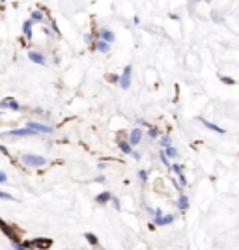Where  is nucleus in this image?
Masks as SVG:
<instances>
[{
	"label": "nucleus",
	"instance_id": "obj_1",
	"mask_svg": "<svg viewBox=\"0 0 239 250\" xmlns=\"http://www.w3.org/2000/svg\"><path fill=\"white\" fill-rule=\"evenodd\" d=\"M21 163L26 164V166H32V168H41V166L47 164V159L41 157V155H30V153H26V155H21Z\"/></svg>",
	"mask_w": 239,
	"mask_h": 250
},
{
	"label": "nucleus",
	"instance_id": "obj_2",
	"mask_svg": "<svg viewBox=\"0 0 239 250\" xmlns=\"http://www.w3.org/2000/svg\"><path fill=\"white\" fill-rule=\"evenodd\" d=\"M131 71H133V67H131V65H125V67H123V73L120 75V86H122L123 90H127V88L131 86Z\"/></svg>",
	"mask_w": 239,
	"mask_h": 250
},
{
	"label": "nucleus",
	"instance_id": "obj_3",
	"mask_svg": "<svg viewBox=\"0 0 239 250\" xmlns=\"http://www.w3.org/2000/svg\"><path fill=\"white\" fill-rule=\"evenodd\" d=\"M26 129H30V131H34V133H52V127H50V125L37 123V121H28V123H26Z\"/></svg>",
	"mask_w": 239,
	"mask_h": 250
},
{
	"label": "nucleus",
	"instance_id": "obj_4",
	"mask_svg": "<svg viewBox=\"0 0 239 250\" xmlns=\"http://www.w3.org/2000/svg\"><path fill=\"white\" fill-rule=\"evenodd\" d=\"M95 37H97V41L101 39V41H105V43H112L114 41V32L112 30H108V28H101L97 34H95Z\"/></svg>",
	"mask_w": 239,
	"mask_h": 250
},
{
	"label": "nucleus",
	"instance_id": "obj_5",
	"mask_svg": "<svg viewBox=\"0 0 239 250\" xmlns=\"http://www.w3.org/2000/svg\"><path fill=\"white\" fill-rule=\"evenodd\" d=\"M142 134H144V131L142 129H133L131 131V136H129V144L131 146H136V144H140V140H142Z\"/></svg>",
	"mask_w": 239,
	"mask_h": 250
},
{
	"label": "nucleus",
	"instance_id": "obj_6",
	"mask_svg": "<svg viewBox=\"0 0 239 250\" xmlns=\"http://www.w3.org/2000/svg\"><path fill=\"white\" fill-rule=\"evenodd\" d=\"M28 58H30L32 62H36V64H39V65H45V64H47V60H45V56H43L41 52H36V50H30V52H28Z\"/></svg>",
	"mask_w": 239,
	"mask_h": 250
},
{
	"label": "nucleus",
	"instance_id": "obj_7",
	"mask_svg": "<svg viewBox=\"0 0 239 250\" xmlns=\"http://www.w3.org/2000/svg\"><path fill=\"white\" fill-rule=\"evenodd\" d=\"M174 219H176L174 215H163L159 219H153V222H155V226H166V224H172Z\"/></svg>",
	"mask_w": 239,
	"mask_h": 250
},
{
	"label": "nucleus",
	"instance_id": "obj_8",
	"mask_svg": "<svg viewBox=\"0 0 239 250\" xmlns=\"http://www.w3.org/2000/svg\"><path fill=\"white\" fill-rule=\"evenodd\" d=\"M198 121H202V125H206L209 131H217V133H221V134L224 133V129H222V127H219L217 123H211V121H208L206 118H198Z\"/></svg>",
	"mask_w": 239,
	"mask_h": 250
},
{
	"label": "nucleus",
	"instance_id": "obj_9",
	"mask_svg": "<svg viewBox=\"0 0 239 250\" xmlns=\"http://www.w3.org/2000/svg\"><path fill=\"white\" fill-rule=\"evenodd\" d=\"M28 134H36L34 131L30 129H13V131H7V136H28Z\"/></svg>",
	"mask_w": 239,
	"mask_h": 250
},
{
	"label": "nucleus",
	"instance_id": "obj_10",
	"mask_svg": "<svg viewBox=\"0 0 239 250\" xmlns=\"http://www.w3.org/2000/svg\"><path fill=\"white\" fill-rule=\"evenodd\" d=\"M110 200H112V194H110L108 191H105V192H101V194H97V196H95V204H101V205L108 204Z\"/></svg>",
	"mask_w": 239,
	"mask_h": 250
},
{
	"label": "nucleus",
	"instance_id": "obj_11",
	"mask_svg": "<svg viewBox=\"0 0 239 250\" xmlns=\"http://www.w3.org/2000/svg\"><path fill=\"white\" fill-rule=\"evenodd\" d=\"M0 106H7L9 110H19V108H21V105H19L13 97H7L6 101H2V103H0Z\"/></svg>",
	"mask_w": 239,
	"mask_h": 250
},
{
	"label": "nucleus",
	"instance_id": "obj_12",
	"mask_svg": "<svg viewBox=\"0 0 239 250\" xmlns=\"http://www.w3.org/2000/svg\"><path fill=\"white\" fill-rule=\"evenodd\" d=\"M32 26H34V22H32V21L22 22V34H24V37H26V39H30V37H32Z\"/></svg>",
	"mask_w": 239,
	"mask_h": 250
},
{
	"label": "nucleus",
	"instance_id": "obj_13",
	"mask_svg": "<svg viewBox=\"0 0 239 250\" xmlns=\"http://www.w3.org/2000/svg\"><path fill=\"white\" fill-rule=\"evenodd\" d=\"M118 146H120V149H122L123 153H127V155H131V153H133V148H131V144H129L127 140H120V142H118Z\"/></svg>",
	"mask_w": 239,
	"mask_h": 250
},
{
	"label": "nucleus",
	"instance_id": "obj_14",
	"mask_svg": "<svg viewBox=\"0 0 239 250\" xmlns=\"http://www.w3.org/2000/svg\"><path fill=\"white\" fill-rule=\"evenodd\" d=\"M187 207H189V198H187L185 194H181L179 200H178V209H179V211H185Z\"/></svg>",
	"mask_w": 239,
	"mask_h": 250
},
{
	"label": "nucleus",
	"instance_id": "obj_15",
	"mask_svg": "<svg viewBox=\"0 0 239 250\" xmlns=\"http://www.w3.org/2000/svg\"><path fill=\"white\" fill-rule=\"evenodd\" d=\"M43 17H45V13L41 11V9H34L32 11V22H39V21H43Z\"/></svg>",
	"mask_w": 239,
	"mask_h": 250
},
{
	"label": "nucleus",
	"instance_id": "obj_16",
	"mask_svg": "<svg viewBox=\"0 0 239 250\" xmlns=\"http://www.w3.org/2000/svg\"><path fill=\"white\" fill-rule=\"evenodd\" d=\"M95 49H97V50H101V52H108V50H110V45L99 39V41H95Z\"/></svg>",
	"mask_w": 239,
	"mask_h": 250
},
{
	"label": "nucleus",
	"instance_id": "obj_17",
	"mask_svg": "<svg viewBox=\"0 0 239 250\" xmlns=\"http://www.w3.org/2000/svg\"><path fill=\"white\" fill-rule=\"evenodd\" d=\"M84 237H86V241H88L92 247H97V245H99V239H97L93 233H90V232H88V233H84Z\"/></svg>",
	"mask_w": 239,
	"mask_h": 250
},
{
	"label": "nucleus",
	"instance_id": "obj_18",
	"mask_svg": "<svg viewBox=\"0 0 239 250\" xmlns=\"http://www.w3.org/2000/svg\"><path fill=\"white\" fill-rule=\"evenodd\" d=\"M165 153H166V157H172V159H176V157H178V149H176L174 146L166 148V149H165Z\"/></svg>",
	"mask_w": 239,
	"mask_h": 250
},
{
	"label": "nucleus",
	"instance_id": "obj_19",
	"mask_svg": "<svg viewBox=\"0 0 239 250\" xmlns=\"http://www.w3.org/2000/svg\"><path fill=\"white\" fill-rule=\"evenodd\" d=\"M30 243H13V248L15 250H30Z\"/></svg>",
	"mask_w": 239,
	"mask_h": 250
},
{
	"label": "nucleus",
	"instance_id": "obj_20",
	"mask_svg": "<svg viewBox=\"0 0 239 250\" xmlns=\"http://www.w3.org/2000/svg\"><path fill=\"white\" fill-rule=\"evenodd\" d=\"M161 146H163L165 149H166V148H170V146H172V140H170V136H163V138H161Z\"/></svg>",
	"mask_w": 239,
	"mask_h": 250
},
{
	"label": "nucleus",
	"instance_id": "obj_21",
	"mask_svg": "<svg viewBox=\"0 0 239 250\" xmlns=\"http://www.w3.org/2000/svg\"><path fill=\"white\" fill-rule=\"evenodd\" d=\"M161 163H163L165 166H168V168H172V163L168 161V157H166V153H165V151H161Z\"/></svg>",
	"mask_w": 239,
	"mask_h": 250
},
{
	"label": "nucleus",
	"instance_id": "obj_22",
	"mask_svg": "<svg viewBox=\"0 0 239 250\" xmlns=\"http://www.w3.org/2000/svg\"><path fill=\"white\" fill-rule=\"evenodd\" d=\"M170 170H174V172H176V176H181V174H183V168H181V164H178V163H174Z\"/></svg>",
	"mask_w": 239,
	"mask_h": 250
},
{
	"label": "nucleus",
	"instance_id": "obj_23",
	"mask_svg": "<svg viewBox=\"0 0 239 250\" xmlns=\"http://www.w3.org/2000/svg\"><path fill=\"white\" fill-rule=\"evenodd\" d=\"M138 179L144 183V181L148 179V172H146V170H140V172H138Z\"/></svg>",
	"mask_w": 239,
	"mask_h": 250
},
{
	"label": "nucleus",
	"instance_id": "obj_24",
	"mask_svg": "<svg viewBox=\"0 0 239 250\" xmlns=\"http://www.w3.org/2000/svg\"><path fill=\"white\" fill-rule=\"evenodd\" d=\"M0 198H2V200H11V202L15 200L11 194H7V192H2V191H0Z\"/></svg>",
	"mask_w": 239,
	"mask_h": 250
},
{
	"label": "nucleus",
	"instance_id": "obj_25",
	"mask_svg": "<svg viewBox=\"0 0 239 250\" xmlns=\"http://www.w3.org/2000/svg\"><path fill=\"white\" fill-rule=\"evenodd\" d=\"M179 177V185L181 187H187V177H185V174H181V176H178Z\"/></svg>",
	"mask_w": 239,
	"mask_h": 250
},
{
	"label": "nucleus",
	"instance_id": "obj_26",
	"mask_svg": "<svg viewBox=\"0 0 239 250\" xmlns=\"http://www.w3.org/2000/svg\"><path fill=\"white\" fill-rule=\"evenodd\" d=\"M221 80H222V82H226V84H236V82H234V78H228V77H221Z\"/></svg>",
	"mask_w": 239,
	"mask_h": 250
},
{
	"label": "nucleus",
	"instance_id": "obj_27",
	"mask_svg": "<svg viewBox=\"0 0 239 250\" xmlns=\"http://www.w3.org/2000/svg\"><path fill=\"white\" fill-rule=\"evenodd\" d=\"M148 134H150L151 138H157V134H159V133H157V129H150V131H148Z\"/></svg>",
	"mask_w": 239,
	"mask_h": 250
},
{
	"label": "nucleus",
	"instance_id": "obj_28",
	"mask_svg": "<svg viewBox=\"0 0 239 250\" xmlns=\"http://www.w3.org/2000/svg\"><path fill=\"white\" fill-rule=\"evenodd\" d=\"M84 41H86V43H92V41H93V35H92V34H86V35H84Z\"/></svg>",
	"mask_w": 239,
	"mask_h": 250
},
{
	"label": "nucleus",
	"instance_id": "obj_29",
	"mask_svg": "<svg viewBox=\"0 0 239 250\" xmlns=\"http://www.w3.org/2000/svg\"><path fill=\"white\" fill-rule=\"evenodd\" d=\"M172 185H174V187H176L178 191H183V187H181V185H179V183H178L176 179H172Z\"/></svg>",
	"mask_w": 239,
	"mask_h": 250
},
{
	"label": "nucleus",
	"instance_id": "obj_30",
	"mask_svg": "<svg viewBox=\"0 0 239 250\" xmlns=\"http://www.w3.org/2000/svg\"><path fill=\"white\" fill-rule=\"evenodd\" d=\"M6 181H7V176L4 172H0V183H6Z\"/></svg>",
	"mask_w": 239,
	"mask_h": 250
},
{
	"label": "nucleus",
	"instance_id": "obj_31",
	"mask_svg": "<svg viewBox=\"0 0 239 250\" xmlns=\"http://www.w3.org/2000/svg\"><path fill=\"white\" fill-rule=\"evenodd\" d=\"M112 204H114V207H116V209H120V202H118V198H114V196H112Z\"/></svg>",
	"mask_w": 239,
	"mask_h": 250
},
{
	"label": "nucleus",
	"instance_id": "obj_32",
	"mask_svg": "<svg viewBox=\"0 0 239 250\" xmlns=\"http://www.w3.org/2000/svg\"><path fill=\"white\" fill-rule=\"evenodd\" d=\"M131 155H133V157H135V159H140V153H138V151H133V153H131Z\"/></svg>",
	"mask_w": 239,
	"mask_h": 250
}]
</instances>
